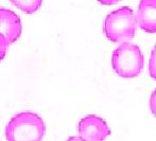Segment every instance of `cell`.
Instances as JSON below:
<instances>
[{
    "instance_id": "1",
    "label": "cell",
    "mask_w": 156,
    "mask_h": 141,
    "mask_svg": "<svg viewBox=\"0 0 156 141\" xmlns=\"http://www.w3.org/2000/svg\"><path fill=\"white\" fill-rule=\"evenodd\" d=\"M46 125L39 115L32 111L18 113L11 118L5 127L8 141H41Z\"/></svg>"
},
{
    "instance_id": "2",
    "label": "cell",
    "mask_w": 156,
    "mask_h": 141,
    "mask_svg": "<svg viewBox=\"0 0 156 141\" xmlns=\"http://www.w3.org/2000/svg\"><path fill=\"white\" fill-rule=\"evenodd\" d=\"M136 14L129 6H120L106 15L103 23V31L113 43H120L132 39L136 33Z\"/></svg>"
},
{
    "instance_id": "3",
    "label": "cell",
    "mask_w": 156,
    "mask_h": 141,
    "mask_svg": "<svg viewBox=\"0 0 156 141\" xmlns=\"http://www.w3.org/2000/svg\"><path fill=\"white\" fill-rule=\"evenodd\" d=\"M112 65L115 72L121 78H135L142 71L144 58L142 51L135 44L121 43L113 52Z\"/></svg>"
},
{
    "instance_id": "4",
    "label": "cell",
    "mask_w": 156,
    "mask_h": 141,
    "mask_svg": "<svg viewBox=\"0 0 156 141\" xmlns=\"http://www.w3.org/2000/svg\"><path fill=\"white\" fill-rule=\"evenodd\" d=\"M79 135L87 141H103L111 135L107 122L97 115H87L78 123Z\"/></svg>"
},
{
    "instance_id": "5",
    "label": "cell",
    "mask_w": 156,
    "mask_h": 141,
    "mask_svg": "<svg viewBox=\"0 0 156 141\" xmlns=\"http://www.w3.org/2000/svg\"><path fill=\"white\" fill-rule=\"evenodd\" d=\"M23 31L20 17L8 8H0V36L3 37L9 46L19 38Z\"/></svg>"
},
{
    "instance_id": "6",
    "label": "cell",
    "mask_w": 156,
    "mask_h": 141,
    "mask_svg": "<svg viewBox=\"0 0 156 141\" xmlns=\"http://www.w3.org/2000/svg\"><path fill=\"white\" fill-rule=\"evenodd\" d=\"M136 20L144 31L156 33V0H141L139 2Z\"/></svg>"
},
{
    "instance_id": "7",
    "label": "cell",
    "mask_w": 156,
    "mask_h": 141,
    "mask_svg": "<svg viewBox=\"0 0 156 141\" xmlns=\"http://www.w3.org/2000/svg\"><path fill=\"white\" fill-rule=\"evenodd\" d=\"M12 4L20 9L25 13H34L41 8L43 1L41 0H11Z\"/></svg>"
},
{
    "instance_id": "8",
    "label": "cell",
    "mask_w": 156,
    "mask_h": 141,
    "mask_svg": "<svg viewBox=\"0 0 156 141\" xmlns=\"http://www.w3.org/2000/svg\"><path fill=\"white\" fill-rule=\"evenodd\" d=\"M149 74L151 78L156 80V45L151 51L150 61H149Z\"/></svg>"
},
{
    "instance_id": "9",
    "label": "cell",
    "mask_w": 156,
    "mask_h": 141,
    "mask_svg": "<svg viewBox=\"0 0 156 141\" xmlns=\"http://www.w3.org/2000/svg\"><path fill=\"white\" fill-rule=\"evenodd\" d=\"M149 104H150V109H151V111H152V114L156 117V88L153 90L152 93H151Z\"/></svg>"
},
{
    "instance_id": "10",
    "label": "cell",
    "mask_w": 156,
    "mask_h": 141,
    "mask_svg": "<svg viewBox=\"0 0 156 141\" xmlns=\"http://www.w3.org/2000/svg\"><path fill=\"white\" fill-rule=\"evenodd\" d=\"M0 52H1V55H0V58L3 59L4 56H5V53H6V50H8V47H9V44L6 43V41L3 38V37L0 36Z\"/></svg>"
},
{
    "instance_id": "11",
    "label": "cell",
    "mask_w": 156,
    "mask_h": 141,
    "mask_svg": "<svg viewBox=\"0 0 156 141\" xmlns=\"http://www.w3.org/2000/svg\"><path fill=\"white\" fill-rule=\"evenodd\" d=\"M66 141H87V140L84 139V138H82L81 136H71V137L67 138Z\"/></svg>"
},
{
    "instance_id": "12",
    "label": "cell",
    "mask_w": 156,
    "mask_h": 141,
    "mask_svg": "<svg viewBox=\"0 0 156 141\" xmlns=\"http://www.w3.org/2000/svg\"><path fill=\"white\" fill-rule=\"evenodd\" d=\"M100 3L102 4H115L118 2V0H111V1H108V0H106V1H103V0H100Z\"/></svg>"
}]
</instances>
